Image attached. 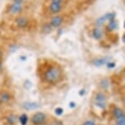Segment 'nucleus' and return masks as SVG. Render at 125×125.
I'll list each match as a JSON object with an SVG mask.
<instances>
[{"instance_id": "f257e3e1", "label": "nucleus", "mask_w": 125, "mask_h": 125, "mask_svg": "<svg viewBox=\"0 0 125 125\" xmlns=\"http://www.w3.org/2000/svg\"><path fill=\"white\" fill-rule=\"evenodd\" d=\"M62 76V70L58 66H48L43 70V78L46 82L50 84H55L60 82Z\"/></svg>"}, {"instance_id": "f03ea898", "label": "nucleus", "mask_w": 125, "mask_h": 125, "mask_svg": "<svg viewBox=\"0 0 125 125\" xmlns=\"http://www.w3.org/2000/svg\"><path fill=\"white\" fill-rule=\"evenodd\" d=\"M30 25V19L25 15H19L13 18V26L16 29L23 30L29 28Z\"/></svg>"}, {"instance_id": "7ed1b4c3", "label": "nucleus", "mask_w": 125, "mask_h": 125, "mask_svg": "<svg viewBox=\"0 0 125 125\" xmlns=\"http://www.w3.org/2000/svg\"><path fill=\"white\" fill-rule=\"evenodd\" d=\"M25 6V4H17V3H10L7 7V14L13 18L22 15L26 8Z\"/></svg>"}, {"instance_id": "20e7f679", "label": "nucleus", "mask_w": 125, "mask_h": 125, "mask_svg": "<svg viewBox=\"0 0 125 125\" xmlns=\"http://www.w3.org/2000/svg\"><path fill=\"white\" fill-rule=\"evenodd\" d=\"M63 9V3H50L48 6V11L51 14H58L61 13L62 10Z\"/></svg>"}, {"instance_id": "39448f33", "label": "nucleus", "mask_w": 125, "mask_h": 125, "mask_svg": "<svg viewBox=\"0 0 125 125\" xmlns=\"http://www.w3.org/2000/svg\"><path fill=\"white\" fill-rule=\"evenodd\" d=\"M63 22H64L63 15L55 14V15H53L51 19H50L49 24H50V25L53 27V29H55V28L60 27V26L62 25Z\"/></svg>"}, {"instance_id": "423d86ee", "label": "nucleus", "mask_w": 125, "mask_h": 125, "mask_svg": "<svg viewBox=\"0 0 125 125\" xmlns=\"http://www.w3.org/2000/svg\"><path fill=\"white\" fill-rule=\"evenodd\" d=\"M31 121L34 125H42L45 121V114L43 112H37L32 117Z\"/></svg>"}, {"instance_id": "0eeeda50", "label": "nucleus", "mask_w": 125, "mask_h": 125, "mask_svg": "<svg viewBox=\"0 0 125 125\" xmlns=\"http://www.w3.org/2000/svg\"><path fill=\"white\" fill-rule=\"evenodd\" d=\"M92 36L93 38H94L95 40H101L104 36V32H103V29L99 26L94 28L92 31Z\"/></svg>"}, {"instance_id": "6e6552de", "label": "nucleus", "mask_w": 125, "mask_h": 125, "mask_svg": "<svg viewBox=\"0 0 125 125\" xmlns=\"http://www.w3.org/2000/svg\"><path fill=\"white\" fill-rule=\"evenodd\" d=\"M95 102L98 107L104 108L105 107V97L103 93H98L95 98Z\"/></svg>"}, {"instance_id": "1a4fd4ad", "label": "nucleus", "mask_w": 125, "mask_h": 125, "mask_svg": "<svg viewBox=\"0 0 125 125\" xmlns=\"http://www.w3.org/2000/svg\"><path fill=\"white\" fill-rule=\"evenodd\" d=\"M11 99V94L9 92L3 91L0 92V102H3V103H7Z\"/></svg>"}, {"instance_id": "9d476101", "label": "nucleus", "mask_w": 125, "mask_h": 125, "mask_svg": "<svg viewBox=\"0 0 125 125\" xmlns=\"http://www.w3.org/2000/svg\"><path fill=\"white\" fill-rule=\"evenodd\" d=\"M106 62H107L106 58H98V59L94 60L93 63H94V65L96 66H100L104 65Z\"/></svg>"}, {"instance_id": "9b49d317", "label": "nucleus", "mask_w": 125, "mask_h": 125, "mask_svg": "<svg viewBox=\"0 0 125 125\" xmlns=\"http://www.w3.org/2000/svg\"><path fill=\"white\" fill-rule=\"evenodd\" d=\"M52 29H53V27L50 25L49 23L45 24V25H43V26H42V31H43V33H44V34L50 33V32L52 31Z\"/></svg>"}, {"instance_id": "f8f14e48", "label": "nucleus", "mask_w": 125, "mask_h": 125, "mask_svg": "<svg viewBox=\"0 0 125 125\" xmlns=\"http://www.w3.org/2000/svg\"><path fill=\"white\" fill-rule=\"evenodd\" d=\"M117 26H118V25H117V22L115 21V20H112V21H109V24L108 25V29L110 30V31H113V30H114L117 28Z\"/></svg>"}, {"instance_id": "ddd939ff", "label": "nucleus", "mask_w": 125, "mask_h": 125, "mask_svg": "<svg viewBox=\"0 0 125 125\" xmlns=\"http://www.w3.org/2000/svg\"><path fill=\"white\" fill-rule=\"evenodd\" d=\"M38 104L37 103H33V102H28V103L24 104V108L28 110H31V109H34V108H38Z\"/></svg>"}, {"instance_id": "4468645a", "label": "nucleus", "mask_w": 125, "mask_h": 125, "mask_svg": "<svg viewBox=\"0 0 125 125\" xmlns=\"http://www.w3.org/2000/svg\"><path fill=\"white\" fill-rule=\"evenodd\" d=\"M114 116H115L117 118H122V117H124V114L121 109H119V108H116V109L114 110Z\"/></svg>"}, {"instance_id": "2eb2a0df", "label": "nucleus", "mask_w": 125, "mask_h": 125, "mask_svg": "<svg viewBox=\"0 0 125 125\" xmlns=\"http://www.w3.org/2000/svg\"><path fill=\"white\" fill-rule=\"evenodd\" d=\"M107 21V19H106V17H105V15H104L103 17L101 18H99L98 20H97V25L98 26H101L104 25V23Z\"/></svg>"}, {"instance_id": "dca6fc26", "label": "nucleus", "mask_w": 125, "mask_h": 125, "mask_svg": "<svg viewBox=\"0 0 125 125\" xmlns=\"http://www.w3.org/2000/svg\"><path fill=\"white\" fill-rule=\"evenodd\" d=\"M20 123H21L22 125H26L27 124V122H28V117L26 114H23L21 117H20Z\"/></svg>"}, {"instance_id": "f3484780", "label": "nucleus", "mask_w": 125, "mask_h": 125, "mask_svg": "<svg viewBox=\"0 0 125 125\" xmlns=\"http://www.w3.org/2000/svg\"><path fill=\"white\" fill-rule=\"evenodd\" d=\"M118 125H125V117H122L120 118H118V122H117Z\"/></svg>"}, {"instance_id": "a211bd4d", "label": "nucleus", "mask_w": 125, "mask_h": 125, "mask_svg": "<svg viewBox=\"0 0 125 125\" xmlns=\"http://www.w3.org/2000/svg\"><path fill=\"white\" fill-rule=\"evenodd\" d=\"M26 0H11V3H17V4H25Z\"/></svg>"}, {"instance_id": "6ab92c4d", "label": "nucleus", "mask_w": 125, "mask_h": 125, "mask_svg": "<svg viewBox=\"0 0 125 125\" xmlns=\"http://www.w3.org/2000/svg\"><path fill=\"white\" fill-rule=\"evenodd\" d=\"M55 113L57 114V115H61V114L62 113V109L61 108H56L55 110Z\"/></svg>"}, {"instance_id": "aec40b11", "label": "nucleus", "mask_w": 125, "mask_h": 125, "mask_svg": "<svg viewBox=\"0 0 125 125\" xmlns=\"http://www.w3.org/2000/svg\"><path fill=\"white\" fill-rule=\"evenodd\" d=\"M50 3H63L64 0H49Z\"/></svg>"}, {"instance_id": "412c9836", "label": "nucleus", "mask_w": 125, "mask_h": 125, "mask_svg": "<svg viewBox=\"0 0 125 125\" xmlns=\"http://www.w3.org/2000/svg\"><path fill=\"white\" fill-rule=\"evenodd\" d=\"M83 125H95V124L92 121H87V122L84 123Z\"/></svg>"}, {"instance_id": "4be33fe9", "label": "nucleus", "mask_w": 125, "mask_h": 125, "mask_svg": "<svg viewBox=\"0 0 125 125\" xmlns=\"http://www.w3.org/2000/svg\"><path fill=\"white\" fill-rule=\"evenodd\" d=\"M3 50L0 47V60H3Z\"/></svg>"}, {"instance_id": "5701e85b", "label": "nucleus", "mask_w": 125, "mask_h": 125, "mask_svg": "<svg viewBox=\"0 0 125 125\" xmlns=\"http://www.w3.org/2000/svg\"><path fill=\"white\" fill-rule=\"evenodd\" d=\"M115 66V64L114 62H111V63H108V68H114Z\"/></svg>"}, {"instance_id": "b1692460", "label": "nucleus", "mask_w": 125, "mask_h": 125, "mask_svg": "<svg viewBox=\"0 0 125 125\" xmlns=\"http://www.w3.org/2000/svg\"><path fill=\"white\" fill-rule=\"evenodd\" d=\"M3 69V63H2V60H0V71Z\"/></svg>"}, {"instance_id": "393cba45", "label": "nucleus", "mask_w": 125, "mask_h": 125, "mask_svg": "<svg viewBox=\"0 0 125 125\" xmlns=\"http://www.w3.org/2000/svg\"><path fill=\"white\" fill-rule=\"evenodd\" d=\"M123 40H124V41L125 42V35H124V36H123Z\"/></svg>"}, {"instance_id": "a878e982", "label": "nucleus", "mask_w": 125, "mask_h": 125, "mask_svg": "<svg viewBox=\"0 0 125 125\" xmlns=\"http://www.w3.org/2000/svg\"><path fill=\"white\" fill-rule=\"evenodd\" d=\"M70 105H71L72 107H73H73H74V103H73V102H71V104H70Z\"/></svg>"}, {"instance_id": "bb28decb", "label": "nucleus", "mask_w": 125, "mask_h": 125, "mask_svg": "<svg viewBox=\"0 0 125 125\" xmlns=\"http://www.w3.org/2000/svg\"><path fill=\"white\" fill-rule=\"evenodd\" d=\"M124 27H125V22H124Z\"/></svg>"}, {"instance_id": "cd10ccee", "label": "nucleus", "mask_w": 125, "mask_h": 125, "mask_svg": "<svg viewBox=\"0 0 125 125\" xmlns=\"http://www.w3.org/2000/svg\"></svg>"}]
</instances>
